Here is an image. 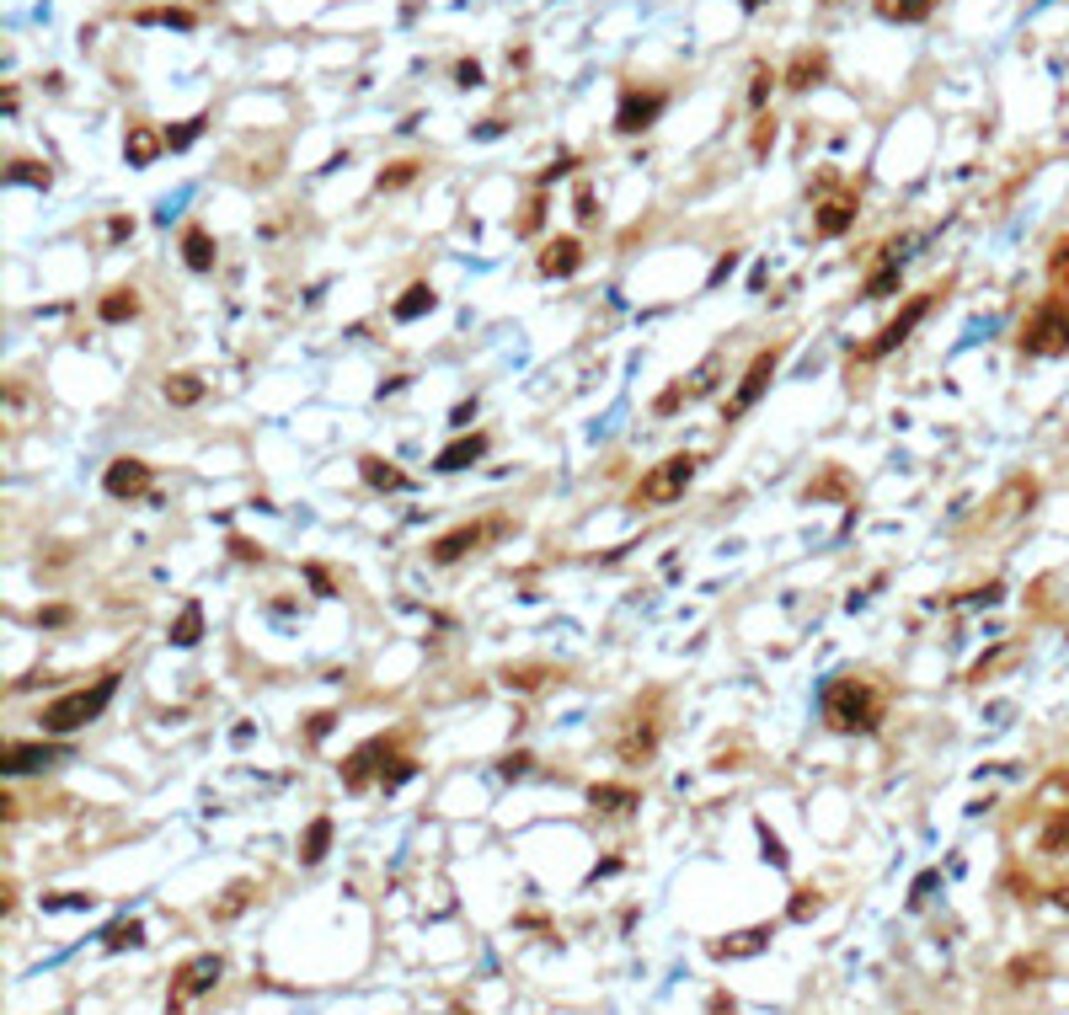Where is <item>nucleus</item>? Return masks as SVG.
I'll use <instances>...</instances> for the list:
<instances>
[{
    "label": "nucleus",
    "instance_id": "1",
    "mask_svg": "<svg viewBox=\"0 0 1069 1015\" xmlns=\"http://www.w3.org/2000/svg\"><path fill=\"white\" fill-rule=\"evenodd\" d=\"M882 711H888V695H882L866 674L829 679V690H824V722L834 732H877L882 727Z\"/></svg>",
    "mask_w": 1069,
    "mask_h": 1015
},
{
    "label": "nucleus",
    "instance_id": "2",
    "mask_svg": "<svg viewBox=\"0 0 1069 1015\" xmlns=\"http://www.w3.org/2000/svg\"><path fill=\"white\" fill-rule=\"evenodd\" d=\"M113 695H118V674H102L97 684H81V690L54 695L49 706L38 711V722H43V732L65 738V732H81L86 722H97V716L113 706Z\"/></svg>",
    "mask_w": 1069,
    "mask_h": 1015
},
{
    "label": "nucleus",
    "instance_id": "3",
    "mask_svg": "<svg viewBox=\"0 0 1069 1015\" xmlns=\"http://www.w3.org/2000/svg\"><path fill=\"white\" fill-rule=\"evenodd\" d=\"M1016 342H1021V353H1032V358H1064L1069 353V300L1064 294L1037 300L1032 316L1021 321Z\"/></svg>",
    "mask_w": 1069,
    "mask_h": 1015
},
{
    "label": "nucleus",
    "instance_id": "4",
    "mask_svg": "<svg viewBox=\"0 0 1069 1015\" xmlns=\"http://www.w3.org/2000/svg\"><path fill=\"white\" fill-rule=\"evenodd\" d=\"M695 471H701V455H669V460H658L653 471H647L637 487H631V503H637V508L679 503V497H685V487L695 481Z\"/></svg>",
    "mask_w": 1069,
    "mask_h": 1015
},
{
    "label": "nucleus",
    "instance_id": "5",
    "mask_svg": "<svg viewBox=\"0 0 1069 1015\" xmlns=\"http://www.w3.org/2000/svg\"><path fill=\"white\" fill-rule=\"evenodd\" d=\"M508 519H498V513H492V519H471V524H455V529H444L439 540L428 545V561L433 567H455V561H466V556H476L482 551V545H492L498 535H508Z\"/></svg>",
    "mask_w": 1069,
    "mask_h": 1015
},
{
    "label": "nucleus",
    "instance_id": "6",
    "mask_svg": "<svg viewBox=\"0 0 1069 1015\" xmlns=\"http://www.w3.org/2000/svg\"><path fill=\"white\" fill-rule=\"evenodd\" d=\"M220 978H225V962L214 957V951H198V957H188V962H182L177 973H172V994H166V1015H182V1010L193 1005V999H204V994H209Z\"/></svg>",
    "mask_w": 1069,
    "mask_h": 1015
},
{
    "label": "nucleus",
    "instance_id": "7",
    "mask_svg": "<svg viewBox=\"0 0 1069 1015\" xmlns=\"http://www.w3.org/2000/svg\"><path fill=\"white\" fill-rule=\"evenodd\" d=\"M936 294H941V289H925V294H914V300H904V310H898V316H893V321H888V326H882V332H877V337H872V342H866V348L856 353V358H861V364H872V358H888L893 348H904V342H909V332H914V326H920L925 316H931V305H936Z\"/></svg>",
    "mask_w": 1069,
    "mask_h": 1015
},
{
    "label": "nucleus",
    "instance_id": "8",
    "mask_svg": "<svg viewBox=\"0 0 1069 1015\" xmlns=\"http://www.w3.org/2000/svg\"><path fill=\"white\" fill-rule=\"evenodd\" d=\"M781 358H786V342H776V348H765V353H754V364L743 369L738 390H733V396H727V423H738L743 412H754V406H759V396H765V390H770V380H776Z\"/></svg>",
    "mask_w": 1069,
    "mask_h": 1015
},
{
    "label": "nucleus",
    "instance_id": "9",
    "mask_svg": "<svg viewBox=\"0 0 1069 1015\" xmlns=\"http://www.w3.org/2000/svg\"><path fill=\"white\" fill-rule=\"evenodd\" d=\"M391 759H396V738H385V732H380V738H369V743H359L343 759V786L348 791H369L385 775V764H391Z\"/></svg>",
    "mask_w": 1069,
    "mask_h": 1015
},
{
    "label": "nucleus",
    "instance_id": "10",
    "mask_svg": "<svg viewBox=\"0 0 1069 1015\" xmlns=\"http://www.w3.org/2000/svg\"><path fill=\"white\" fill-rule=\"evenodd\" d=\"M856 214H861L856 187H829V193H818V203H813V230L824 241H840L845 230L856 225Z\"/></svg>",
    "mask_w": 1069,
    "mask_h": 1015
},
{
    "label": "nucleus",
    "instance_id": "11",
    "mask_svg": "<svg viewBox=\"0 0 1069 1015\" xmlns=\"http://www.w3.org/2000/svg\"><path fill=\"white\" fill-rule=\"evenodd\" d=\"M70 748L65 743H22L11 738L6 748H0V770L6 775H38V770H54V764H65Z\"/></svg>",
    "mask_w": 1069,
    "mask_h": 1015
},
{
    "label": "nucleus",
    "instance_id": "12",
    "mask_svg": "<svg viewBox=\"0 0 1069 1015\" xmlns=\"http://www.w3.org/2000/svg\"><path fill=\"white\" fill-rule=\"evenodd\" d=\"M663 91H642V86H626L621 91V107H615V129L621 134H642V129H653L658 123V113H663Z\"/></svg>",
    "mask_w": 1069,
    "mask_h": 1015
},
{
    "label": "nucleus",
    "instance_id": "13",
    "mask_svg": "<svg viewBox=\"0 0 1069 1015\" xmlns=\"http://www.w3.org/2000/svg\"><path fill=\"white\" fill-rule=\"evenodd\" d=\"M150 465L145 460H134V455H118L113 465L102 471V492L107 497H118V503H134V497H145L150 492Z\"/></svg>",
    "mask_w": 1069,
    "mask_h": 1015
},
{
    "label": "nucleus",
    "instance_id": "14",
    "mask_svg": "<svg viewBox=\"0 0 1069 1015\" xmlns=\"http://www.w3.org/2000/svg\"><path fill=\"white\" fill-rule=\"evenodd\" d=\"M615 754H621L626 764H647V759H653V754H658V716H653V711H647V716H642V711L631 716V727L621 732Z\"/></svg>",
    "mask_w": 1069,
    "mask_h": 1015
},
{
    "label": "nucleus",
    "instance_id": "15",
    "mask_svg": "<svg viewBox=\"0 0 1069 1015\" xmlns=\"http://www.w3.org/2000/svg\"><path fill=\"white\" fill-rule=\"evenodd\" d=\"M770 935H776V925H749V930H733V935H722V941H711L706 951L717 962H743V957H759V951L770 946Z\"/></svg>",
    "mask_w": 1069,
    "mask_h": 1015
},
{
    "label": "nucleus",
    "instance_id": "16",
    "mask_svg": "<svg viewBox=\"0 0 1069 1015\" xmlns=\"http://www.w3.org/2000/svg\"><path fill=\"white\" fill-rule=\"evenodd\" d=\"M818 81H829V54H824V49H797L792 59H786L781 86L808 91V86H818Z\"/></svg>",
    "mask_w": 1069,
    "mask_h": 1015
},
{
    "label": "nucleus",
    "instance_id": "17",
    "mask_svg": "<svg viewBox=\"0 0 1069 1015\" xmlns=\"http://www.w3.org/2000/svg\"><path fill=\"white\" fill-rule=\"evenodd\" d=\"M482 455H487V433H460L455 444H444V449H439V460H433V471H444V476H455V471H471V465H482Z\"/></svg>",
    "mask_w": 1069,
    "mask_h": 1015
},
{
    "label": "nucleus",
    "instance_id": "18",
    "mask_svg": "<svg viewBox=\"0 0 1069 1015\" xmlns=\"http://www.w3.org/2000/svg\"><path fill=\"white\" fill-rule=\"evenodd\" d=\"M546 278H572L583 268V241L578 236H556V241H546V252H540V262H535Z\"/></svg>",
    "mask_w": 1069,
    "mask_h": 1015
},
{
    "label": "nucleus",
    "instance_id": "19",
    "mask_svg": "<svg viewBox=\"0 0 1069 1015\" xmlns=\"http://www.w3.org/2000/svg\"><path fill=\"white\" fill-rule=\"evenodd\" d=\"M588 807L604 812V818H626V812L642 807L637 786H615V780H599V786H588Z\"/></svg>",
    "mask_w": 1069,
    "mask_h": 1015
},
{
    "label": "nucleus",
    "instance_id": "20",
    "mask_svg": "<svg viewBox=\"0 0 1069 1015\" xmlns=\"http://www.w3.org/2000/svg\"><path fill=\"white\" fill-rule=\"evenodd\" d=\"M359 476H364L375 492H407V487H412V476L401 471L396 460H385V455H359Z\"/></svg>",
    "mask_w": 1069,
    "mask_h": 1015
},
{
    "label": "nucleus",
    "instance_id": "21",
    "mask_svg": "<svg viewBox=\"0 0 1069 1015\" xmlns=\"http://www.w3.org/2000/svg\"><path fill=\"white\" fill-rule=\"evenodd\" d=\"M182 262H188L193 273H214V262H220V246H214V236L204 225H188L182 230Z\"/></svg>",
    "mask_w": 1069,
    "mask_h": 1015
},
{
    "label": "nucleus",
    "instance_id": "22",
    "mask_svg": "<svg viewBox=\"0 0 1069 1015\" xmlns=\"http://www.w3.org/2000/svg\"><path fill=\"white\" fill-rule=\"evenodd\" d=\"M898 246H882V262L872 273H866V284H861V294L866 300H888V294L898 289V273H904V257H893Z\"/></svg>",
    "mask_w": 1069,
    "mask_h": 1015
},
{
    "label": "nucleus",
    "instance_id": "23",
    "mask_svg": "<svg viewBox=\"0 0 1069 1015\" xmlns=\"http://www.w3.org/2000/svg\"><path fill=\"white\" fill-rule=\"evenodd\" d=\"M161 150H166V134H156L150 123H129V139H123V155H129V166H150Z\"/></svg>",
    "mask_w": 1069,
    "mask_h": 1015
},
{
    "label": "nucleus",
    "instance_id": "24",
    "mask_svg": "<svg viewBox=\"0 0 1069 1015\" xmlns=\"http://www.w3.org/2000/svg\"><path fill=\"white\" fill-rule=\"evenodd\" d=\"M332 850V818L321 812V818H311V829L300 834V866H321Z\"/></svg>",
    "mask_w": 1069,
    "mask_h": 1015
},
{
    "label": "nucleus",
    "instance_id": "25",
    "mask_svg": "<svg viewBox=\"0 0 1069 1015\" xmlns=\"http://www.w3.org/2000/svg\"><path fill=\"white\" fill-rule=\"evenodd\" d=\"M97 316H102L107 326H123V321H134V316H139V289H129V284H123V289H113V294H102V300H97Z\"/></svg>",
    "mask_w": 1069,
    "mask_h": 1015
},
{
    "label": "nucleus",
    "instance_id": "26",
    "mask_svg": "<svg viewBox=\"0 0 1069 1015\" xmlns=\"http://www.w3.org/2000/svg\"><path fill=\"white\" fill-rule=\"evenodd\" d=\"M433 305H439L433 284H407V289H401V300L391 305V316H396V321H417V316H428Z\"/></svg>",
    "mask_w": 1069,
    "mask_h": 1015
},
{
    "label": "nucleus",
    "instance_id": "27",
    "mask_svg": "<svg viewBox=\"0 0 1069 1015\" xmlns=\"http://www.w3.org/2000/svg\"><path fill=\"white\" fill-rule=\"evenodd\" d=\"M198 642H204V604L188 599L182 615L172 620V647H198Z\"/></svg>",
    "mask_w": 1069,
    "mask_h": 1015
},
{
    "label": "nucleus",
    "instance_id": "28",
    "mask_svg": "<svg viewBox=\"0 0 1069 1015\" xmlns=\"http://www.w3.org/2000/svg\"><path fill=\"white\" fill-rule=\"evenodd\" d=\"M717 374H722V353H711V358H706V364H701V369H695V374H690V385H685V380H679V385H674V390H679V401H685V406H690V401H701V396H711V390H717Z\"/></svg>",
    "mask_w": 1069,
    "mask_h": 1015
},
{
    "label": "nucleus",
    "instance_id": "29",
    "mask_svg": "<svg viewBox=\"0 0 1069 1015\" xmlns=\"http://www.w3.org/2000/svg\"><path fill=\"white\" fill-rule=\"evenodd\" d=\"M882 22H925L941 0H872Z\"/></svg>",
    "mask_w": 1069,
    "mask_h": 1015
},
{
    "label": "nucleus",
    "instance_id": "30",
    "mask_svg": "<svg viewBox=\"0 0 1069 1015\" xmlns=\"http://www.w3.org/2000/svg\"><path fill=\"white\" fill-rule=\"evenodd\" d=\"M161 390H166V401H172V406H198V401H204V380H198L193 369L166 374V385H161Z\"/></svg>",
    "mask_w": 1069,
    "mask_h": 1015
},
{
    "label": "nucleus",
    "instance_id": "31",
    "mask_svg": "<svg viewBox=\"0 0 1069 1015\" xmlns=\"http://www.w3.org/2000/svg\"><path fill=\"white\" fill-rule=\"evenodd\" d=\"M1032 497H1037V481L1032 476H1016L1011 487L995 497V513H989V519H1011V513H1021L1016 503H1032Z\"/></svg>",
    "mask_w": 1069,
    "mask_h": 1015
},
{
    "label": "nucleus",
    "instance_id": "32",
    "mask_svg": "<svg viewBox=\"0 0 1069 1015\" xmlns=\"http://www.w3.org/2000/svg\"><path fill=\"white\" fill-rule=\"evenodd\" d=\"M1037 850L1043 855H1069V812H1048L1043 834H1037Z\"/></svg>",
    "mask_w": 1069,
    "mask_h": 1015
},
{
    "label": "nucleus",
    "instance_id": "33",
    "mask_svg": "<svg viewBox=\"0 0 1069 1015\" xmlns=\"http://www.w3.org/2000/svg\"><path fill=\"white\" fill-rule=\"evenodd\" d=\"M252 898H257V882H230V887H225V898L214 903L209 914H214V919H236V914H241Z\"/></svg>",
    "mask_w": 1069,
    "mask_h": 1015
},
{
    "label": "nucleus",
    "instance_id": "34",
    "mask_svg": "<svg viewBox=\"0 0 1069 1015\" xmlns=\"http://www.w3.org/2000/svg\"><path fill=\"white\" fill-rule=\"evenodd\" d=\"M139 941H145V925H139V919H118V925H107V935H102L107 951H129Z\"/></svg>",
    "mask_w": 1069,
    "mask_h": 1015
},
{
    "label": "nucleus",
    "instance_id": "35",
    "mask_svg": "<svg viewBox=\"0 0 1069 1015\" xmlns=\"http://www.w3.org/2000/svg\"><path fill=\"white\" fill-rule=\"evenodd\" d=\"M824 909V893L818 887H797L792 893V903H786V919H797V925H808V919Z\"/></svg>",
    "mask_w": 1069,
    "mask_h": 1015
},
{
    "label": "nucleus",
    "instance_id": "36",
    "mask_svg": "<svg viewBox=\"0 0 1069 1015\" xmlns=\"http://www.w3.org/2000/svg\"><path fill=\"white\" fill-rule=\"evenodd\" d=\"M508 690H540L546 679H562V668H508Z\"/></svg>",
    "mask_w": 1069,
    "mask_h": 1015
},
{
    "label": "nucleus",
    "instance_id": "37",
    "mask_svg": "<svg viewBox=\"0 0 1069 1015\" xmlns=\"http://www.w3.org/2000/svg\"><path fill=\"white\" fill-rule=\"evenodd\" d=\"M781 75L770 70V65H754V75H749V107L754 113H765V102H770V86H776Z\"/></svg>",
    "mask_w": 1069,
    "mask_h": 1015
},
{
    "label": "nucleus",
    "instance_id": "38",
    "mask_svg": "<svg viewBox=\"0 0 1069 1015\" xmlns=\"http://www.w3.org/2000/svg\"><path fill=\"white\" fill-rule=\"evenodd\" d=\"M417 166H423V161H391V171H380L375 187H380V193H396V187L417 182Z\"/></svg>",
    "mask_w": 1069,
    "mask_h": 1015
},
{
    "label": "nucleus",
    "instance_id": "39",
    "mask_svg": "<svg viewBox=\"0 0 1069 1015\" xmlns=\"http://www.w3.org/2000/svg\"><path fill=\"white\" fill-rule=\"evenodd\" d=\"M1048 278H1053V294H1064L1069 300V236L1053 246V257H1048Z\"/></svg>",
    "mask_w": 1069,
    "mask_h": 1015
},
{
    "label": "nucleus",
    "instance_id": "40",
    "mask_svg": "<svg viewBox=\"0 0 1069 1015\" xmlns=\"http://www.w3.org/2000/svg\"><path fill=\"white\" fill-rule=\"evenodd\" d=\"M11 182H33V187H49L54 182V171L43 166V161H11V171H6Z\"/></svg>",
    "mask_w": 1069,
    "mask_h": 1015
},
{
    "label": "nucleus",
    "instance_id": "41",
    "mask_svg": "<svg viewBox=\"0 0 1069 1015\" xmlns=\"http://www.w3.org/2000/svg\"><path fill=\"white\" fill-rule=\"evenodd\" d=\"M134 22H145V27L161 22V27H182V33H188L198 17H193V11H172V6H166V11H134Z\"/></svg>",
    "mask_w": 1069,
    "mask_h": 1015
},
{
    "label": "nucleus",
    "instance_id": "42",
    "mask_svg": "<svg viewBox=\"0 0 1069 1015\" xmlns=\"http://www.w3.org/2000/svg\"><path fill=\"white\" fill-rule=\"evenodd\" d=\"M204 123H209V118L198 113V118H188V123H182V129H166V150H188L193 139L204 134Z\"/></svg>",
    "mask_w": 1069,
    "mask_h": 1015
},
{
    "label": "nucleus",
    "instance_id": "43",
    "mask_svg": "<svg viewBox=\"0 0 1069 1015\" xmlns=\"http://www.w3.org/2000/svg\"><path fill=\"white\" fill-rule=\"evenodd\" d=\"M412 775H417V759H407V754H396V759H391V770H385V775H380V791H396V786H401V780H412Z\"/></svg>",
    "mask_w": 1069,
    "mask_h": 1015
},
{
    "label": "nucleus",
    "instance_id": "44",
    "mask_svg": "<svg viewBox=\"0 0 1069 1015\" xmlns=\"http://www.w3.org/2000/svg\"><path fill=\"white\" fill-rule=\"evenodd\" d=\"M770 145H776V113H759V123H754V139H749V150H754V155H765Z\"/></svg>",
    "mask_w": 1069,
    "mask_h": 1015
},
{
    "label": "nucleus",
    "instance_id": "45",
    "mask_svg": "<svg viewBox=\"0 0 1069 1015\" xmlns=\"http://www.w3.org/2000/svg\"><path fill=\"white\" fill-rule=\"evenodd\" d=\"M1048 973V962L1043 957H1016L1011 962V983H1032V978H1043Z\"/></svg>",
    "mask_w": 1069,
    "mask_h": 1015
},
{
    "label": "nucleus",
    "instance_id": "46",
    "mask_svg": "<svg viewBox=\"0 0 1069 1015\" xmlns=\"http://www.w3.org/2000/svg\"><path fill=\"white\" fill-rule=\"evenodd\" d=\"M540 220H546V198L535 193V198H530V209H524V220H519V236H535Z\"/></svg>",
    "mask_w": 1069,
    "mask_h": 1015
},
{
    "label": "nucleus",
    "instance_id": "47",
    "mask_svg": "<svg viewBox=\"0 0 1069 1015\" xmlns=\"http://www.w3.org/2000/svg\"><path fill=\"white\" fill-rule=\"evenodd\" d=\"M230 556H236V561H262L268 551H262V545H252L246 535H230Z\"/></svg>",
    "mask_w": 1069,
    "mask_h": 1015
},
{
    "label": "nucleus",
    "instance_id": "48",
    "mask_svg": "<svg viewBox=\"0 0 1069 1015\" xmlns=\"http://www.w3.org/2000/svg\"><path fill=\"white\" fill-rule=\"evenodd\" d=\"M759 845H765V861H770V866H786V850H781V839L770 834L765 823H759Z\"/></svg>",
    "mask_w": 1069,
    "mask_h": 1015
},
{
    "label": "nucleus",
    "instance_id": "49",
    "mask_svg": "<svg viewBox=\"0 0 1069 1015\" xmlns=\"http://www.w3.org/2000/svg\"><path fill=\"white\" fill-rule=\"evenodd\" d=\"M1011 658H1016V647H1005V652H995V658H984V663H973V674H968V679H989V674H995V668H1000V663H1011Z\"/></svg>",
    "mask_w": 1069,
    "mask_h": 1015
},
{
    "label": "nucleus",
    "instance_id": "50",
    "mask_svg": "<svg viewBox=\"0 0 1069 1015\" xmlns=\"http://www.w3.org/2000/svg\"><path fill=\"white\" fill-rule=\"evenodd\" d=\"M332 722H337V711H316V716H311V727H305V738H311V743H321V738H327V732H332Z\"/></svg>",
    "mask_w": 1069,
    "mask_h": 1015
},
{
    "label": "nucleus",
    "instance_id": "51",
    "mask_svg": "<svg viewBox=\"0 0 1069 1015\" xmlns=\"http://www.w3.org/2000/svg\"><path fill=\"white\" fill-rule=\"evenodd\" d=\"M305 577H311V588L321 593V599H332V593H337V588H332V577H327V567H316V561L305 567Z\"/></svg>",
    "mask_w": 1069,
    "mask_h": 1015
},
{
    "label": "nucleus",
    "instance_id": "52",
    "mask_svg": "<svg viewBox=\"0 0 1069 1015\" xmlns=\"http://www.w3.org/2000/svg\"><path fill=\"white\" fill-rule=\"evenodd\" d=\"M38 626H70V609H65V604H49V609H38Z\"/></svg>",
    "mask_w": 1069,
    "mask_h": 1015
},
{
    "label": "nucleus",
    "instance_id": "53",
    "mask_svg": "<svg viewBox=\"0 0 1069 1015\" xmlns=\"http://www.w3.org/2000/svg\"><path fill=\"white\" fill-rule=\"evenodd\" d=\"M706 1015H738V999L733 994H711L706 999Z\"/></svg>",
    "mask_w": 1069,
    "mask_h": 1015
},
{
    "label": "nucleus",
    "instance_id": "54",
    "mask_svg": "<svg viewBox=\"0 0 1069 1015\" xmlns=\"http://www.w3.org/2000/svg\"><path fill=\"white\" fill-rule=\"evenodd\" d=\"M455 75H460V86H482V65H476V59H466Z\"/></svg>",
    "mask_w": 1069,
    "mask_h": 1015
},
{
    "label": "nucleus",
    "instance_id": "55",
    "mask_svg": "<svg viewBox=\"0 0 1069 1015\" xmlns=\"http://www.w3.org/2000/svg\"><path fill=\"white\" fill-rule=\"evenodd\" d=\"M524 770H530V754H508V759H503V775H508V780L524 775Z\"/></svg>",
    "mask_w": 1069,
    "mask_h": 1015
},
{
    "label": "nucleus",
    "instance_id": "56",
    "mask_svg": "<svg viewBox=\"0 0 1069 1015\" xmlns=\"http://www.w3.org/2000/svg\"><path fill=\"white\" fill-rule=\"evenodd\" d=\"M931 887H936V871H925V877H920V882H914V893H909V903H925V893H931Z\"/></svg>",
    "mask_w": 1069,
    "mask_h": 1015
},
{
    "label": "nucleus",
    "instance_id": "57",
    "mask_svg": "<svg viewBox=\"0 0 1069 1015\" xmlns=\"http://www.w3.org/2000/svg\"><path fill=\"white\" fill-rule=\"evenodd\" d=\"M1053 893H1059V903H1064V909H1069V887H1053Z\"/></svg>",
    "mask_w": 1069,
    "mask_h": 1015
},
{
    "label": "nucleus",
    "instance_id": "58",
    "mask_svg": "<svg viewBox=\"0 0 1069 1015\" xmlns=\"http://www.w3.org/2000/svg\"><path fill=\"white\" fill-rule=\"evenodd\" d=\"M759 6H765V0H743V11H759Z\"/></svg>",
    "mask_w": 1069,
    "mask_h": 1015
}]
</instances>
